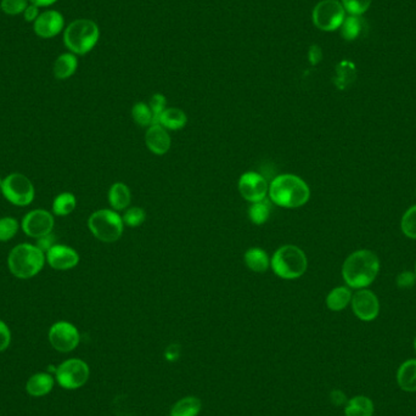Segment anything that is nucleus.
Segmentation results:
<instances>
[{"label":"nucleus","mask_w":416,"mask_h":416,"mask_svg":"<svg viewBox=\"0 0 416 416\" xmlns=\"http://www.w3.org/2000/svg\"><path fill=\"white\" fill-rule=\"evenodd\" d=\"M380 259L370 250H359L352 253L342 266V276L352 289H366L379 275Z\"/></svg>","instance_id":"f257e3e1"},{"label":"nucleus","mask_w":416,"mask_h":416,"mask_svg":"<svg viewBox=\"0 0 416 416\" xmlns=\"http://www.w3.org/2000/svg\"><path fill=\"white\" fill-rule=\"evenodd\" d=\"M268 194L276 206L299 208L309 201L310 189L295 174H281L271 182Z\"/></svg>","instance_id":"f03ea898"},{"label":"nucleus","mask_w":416,"mask_h":416,"mask_svg":"<svg viewBox=\"0 0 416 416\" xmlns=\"http://www.w3.org/2000/svg\"><path fill=\"white\" fill-rule=\"evenodd\" d=\"M45 261V253L42 252L36 245L20 243L11 250L8 257V266L11 274L16 278L31 279L42 271Z\"/></svg>","instance_id":"7ed1b4c3"},{"label":"nucleus","mask_w":416,"mask_h":416,"mask_svg":"<svg viewBox=\"0 0 416 416\" xmlns=\"http://www.w3.org/2000/svg\"><path fill=\"white\" fill-rule=\"evenodd\" d=\"M100 29L98 24L88 19L71 22L64 33V43L75 55H85L98 44Z\"/></svg>","instance_id":"20e7f679"},{"label":"nucleus","mask_w":416,"mask_h":416,"mask_svg":"<svg viewBox=\"0 0 416 416\" xmlns=\"http://www.w3.org/2000/svg\"><path fill=\"white\" fill-rule=\"evenodd\" d=\"M271 267L276 276L286 280H294L306 273L308 259L301 248L295 245H285L273 254Z\"/></svg>","instance_id":"39448f33"},{"label":"nucleus","mask_w":416,"mask_h":416,"mask_svg":"<svg viewBox=\"0 0 416 416\" xmlns=\"http://www.w3.org/2000/svg\"><path fill=\"white\" fill-rule=\"evenodd\" d=\"M92 234L103 243H115L121 238L124 223L117 212L111 210H99L94 212L88 220Z\"/></svg>","instance_id":"423d86ee"},{"label":"nucleus","mask_w":416,"mask_h":416,"mask_svg":"<svg viewBox=\"0 0 416 416\" xmlns=\"http://www.w3.org/2000/svg\"><path fill=\"white\" fill-rule=\"evenodd\" d=\"M346 19V11L338 0H322L314 6L312 20L317 29L333 32L341 27Z\"/></svg>","instance_id":"0eeeda50"},{"label":"nucleus","mask_w":416,"mask_h":416,"mask_svg":"<svg viewBox=\"0 0 416 416\" xmlns=\"http://www.w3.org/2000/svg\"><path fill=\"white\" fill-rule=\"evenodd\" d=\"M0 190L5 199L15 206L24 207L31 205L34 199V187L26 175L13 173L3 179Z\"/></svg>","instance_id":"6e6552de"},{"label":"nucleus","mask_w":416,"mask_h":416,"mask_svg":"<svg viewBox=\"0 0 416 416\" xmlns=\"http://www.w3.org/2000/svg\"><path fill=\"white\" fill-rule=\"evenodd\" d=\"M89 366L82 359H69L57 369V380L61 387L77 389L89 379Z\"/></svg>","instance_id":"1a4fd4ad"},{"label":"nucleus","mask_w":416,"mask_h":416,"mask_svg":"<svg viewBox=\"0 0 416 416\" xmlns=\"http://www.w3.org/2000/svg\"><path fill=\"white\" fill-rule=\"evenodd\" d=\"M49 341L57 351L67 353L80 345V331L73 324L59 322L49 330Z\"/></svg>","instance_id":"9d476101"},{"label":"nucleus","mask_w":416,"mask_h":416,"mask_svg":"<svg viewBox=\"0 0 416 416\" xmlns=\"http://www.w3.org/2000/svg\"><path fill=\"white\" fill-rule=\"evenodd\" d=\"M238 192L248 202L263 201L269 192L267 179L257 172H246L238 179Z\"/></svg>","instance_id":"9b49d317"},{"label":"nucleus","mask_w":416,"mask_h":416,"mask_svg":"<svg viewBox=\"0 0 416 416\" xmlns=\"http://www.w3.org/2000/svg\"><path fill=\"white\" fill-rule=\"evenodd\" d=\"M351 303L353 313L361 322H373L379 317V299L373 291L360 289L352 296Z\"/></svg>","instance_id":"f8f14e48"},{"label":"nucleus","mask_w":416,"mask_h":416,"mask_svg":"<svg viewBox=\"0 0 416 416\" xmlns=\"http://www.w3.org/2000/svg\"><path fill=\"white\" fill-rule=\"evenodd\" d=\"M54 217L45 210H33L24 215L21 228L29 238H38L52 233Z\"/></svg>","instance_id":"ddd939ff"},{"label":"nucleus","mask_w":416,"mask_h":416,"mask_svg":"<svg viewBox=\"0 0 416 416\" xmlns=\"http://www.w3.org/2000/svg\"><path fill=\"white\" fill-rule=\"evenodd\" d=\"M64 26H65L64 16L55 10H48L38 16V19L33 24V29L38 37L48 39V38L57 37L64 29Z\"/></svg>","instance_id":"4468645a"},{"label":"nucleus","mask_w":416,"mask_h":416,"mask_svg":"<svg viewBox=\"0 0 416 416\" xmlns=\"http://www.w3.org/2000/svg\"><path fill=\"white\" fill-rule=\"evenodd\" d=\"M48 264L57 271H69L80 263V256L73 248L65 245H54L47 253Z\"/></svg>","instance_id":"2eb2a0df"},{"label":"nucleus","mask_w":416,"mask_h":416,"mask_svg":"<svg viewBox=\"0 0 416 416\" xmlns=\"http://www.w3.org/2000/svg\"><path fill=\"white\" fill-rule=\"evenodd\" d=\"M145 143L148 149L155 155L167 154L172 144L168 131L161 124H152L148 128Z\"/></svg>","instance_id":"dca6fc26"},{"label":"nucleus","mask_w":416,"mask_h":416,"mask_svg":"<svg viewBox=\"0 0 416 416\" xmlns=\"http://www.w3.org/2000/svg\"><path fill=\"white\" fill-rule=\"evenodd\" d=\"M397 384L404 392H416V359L407 360L399 366Z\"/></svg>","instance_id":"f3484780"},{"label":"nucleus","mask_w":416,"mask_h":416,"mask_svg":"<svg viewBox=\"0 0 416 416\" xmlns=\"http://www.w3.org/2000/svg\"><path fill=\"white\" fill-rule=\"evenodd\" d=\"M131 194L129 187L123 182H115L108 190V202L113 210H122L131 205Z\"/></svg>","instance_id":"a211bd4d"},{"label":"nucleus","mask_w":416,"mask_h":416,"mask_svg":"<svg viewBox=\"0 0 416 416\" xmlns=\"http://www.w3.org/2000/svg\"><path fill=\"white\" fill-rule=\"evenodd\" d=\"M77 67H78V60L75 54L66 52L57 57L52 71L57 80H67L75 75Z\"/></svg>","instance_id":"6ab92c4d"},{"label":"nucleus","mask_w":416,"mask_h":416,"mask_svg":"<svg viewBox=\"0 0 416 416\" xmlns=\"http://www.w3.org/2000/svg\"><path fill=\"white\" fill-rule=\"evenodd\" d=\"M356 65L352 61L343 60L336 66V75L333 83L337 89L345 90L356 80Z\"/></svg>","instance_id":"aec40b11"},{"label":"nucleus","mask_w":416,"mask_h":416,"mask_svg":"<svg viewBox=\"0 0 416 416\" xmlns=\"http://www.w3.org/2000/svg\"><path fill=\"white\" fill-rule=\"evenodd\" d=\"M374 403L366 396H356L351 398L345 406L346 416H373Z\"/></svg>","instance_id":"412c9836"},{"label":"nucleus","mask_w":416,"mask_h":416,"mask_svg":"<svg viewBox=\"0 0 416 416\" xmlns=\"http://www.w3.org/2000/svg\"><path fill=\"white\" fill-rule=\"evenodd\" d=\"M187 113L179 108H166L161 115L159 124L166 128L167 131H179L187 126Z\"/></svg>","instance_id":"4be33fe9"},{"label":"nucleus","mask_w":416,"mask_h":416,"mask_svg":"<svg viewBox=\"0 0 416 416\" xmlns=\"http://www.w3.org/2000/svg\"><path fill=\"white\" fill-rule=\"evenodd\" d=\"M352 291L347 286H338L333 290L330 291V294L327 297V308L332 312H341L347 308V306L351 303Z\"/></svg>","instance_id":"5701e85b"},{"label":"nucleus","mask_w":416,"mask_h":416,"mask_svg":"<svg viewBox=\"0 0 416 416\" xmlns=\"http://www.w3.org/2000/svg\"><path fill=\"white\" fill-rule=\"evenodd\" d=\"M245 263L248 269L256 271V273H264L268 271L271 266L268 253L259 248H250L245 253Z\"/></svg>","instance_id":"b1692460"},{"label":"nucleus","mask_w":416,"mask_h":416,"mask_svg":"<svg viewBox=\"0 0 416 416\" xmlns=\"http://www.w3.org/2000/svg\"><path fill=\"white\" fill-rule=\"evenodd\" d=\"M54 387V379L49 374L33 375L26 385L27 392L33 397H43L52 391Z\"/></svg>","instance_id":"393cba45"},{"label":"nucleus","mask_w":416,"mask_h":416,"mask_svg":"<svg viewBox=\"0 0 416 416\" xmlns=\"http://www.w3.org/2000/svg\"><path fill=\"white\" fill-rule=\"evenodd\" d=\"M202 403L199 398L184 397L171 409V416H197L201 412Z\"/></svg>","instance_id":"a878e982"},{"label":"nucleus","mask_w":416,"mask_h":416,"mask_svg":"<svg viewBox=\"0 0 416 416\" xmlns=\"http://www.w3.org/2000/svg\"><path fill=\"white\" fill-rule=\"evenodd\" d=\"M340 29H341V34L343 39H346L348 42H353L363 32V29H364V20H363L361 16L348 15V16H346V19L343 21V24H342Z\"/></svg>","instance_id":"bb28decb"},{"label":"nucleus","mask_w":416,"mask_h":416,"mask_svg":"<svg viewBox=\"0 0 416 416\" xmlns=\"http://www.w3.org/2000/svg\"><path fill=\"white\" fill-rule=\"evenodd\" d=\"M77 206V200L73 194L62 192L52 202V212L57 215H67L72 213Z\"/></svg>","instance_id":"cd10ccee"},{"label":"nucleus","mask_w":416,"mask_h":416,"mask_svg":"<svg viewBox=\"0 0 416 416\" xmlns=\"http://www.w3.org/2000/svg\"><path fill=\"white\" fill-rule=\"evenodd\" d=\"M269 215H271V206L264 200L254 202L248 210V217L253 224H264L269 220Z\"/></svg>","instance_id":"c85d7f7f"},{"label":"nucleus","mask_w":416,"mask_h":416,"mask_svg":"<svg viewBox=\"0 0 416 416\" xmlns=\"http://www.w3.org/2000/svg\"><path fill=\"white\" fill-rule=\"evenodd\" d=\"M131 117L136 124L141 127L152 126L154 116L150 108L149 103H136L131 108Z\"/></svg>","instance_id":"c756f323"},{"label":"nucleus","mask_w":416,"mask_h":416,"mask_svg":"<svg viewBox=\"0 0 416 416\" xmlns=\"http://www.w3.org/2000/svg\"><path fill=\"white\" fill-rule=\"evenodd\" d=\"M19 231V222L13 217L0 218V243H6Z\"/></svg>","instance_id":"7c9ffc66"},{"label":"nucleus","mask_w":416,"mask_h":416,"mask_svg":"<svg viewBox=\"0 0 416 416\" xmlns=\"http://www.w3.org/2000/svg\"><path fill=\"white\" fill-rule=\"evenodd\" d=\"M401 228L403 234L407 238L416 240V205L408 208L407 212L403 215Z\"/></svg>","instance_id":"2f4dec72"},{"label":"nucleus","mask_w":416,"mask_h":416,"mask_svg":"<svg viewBox=\"0 0 416 416\" xmlns=\"http://www.w3.org/2000/svg\"><path fill=\"white\" fill-rule=\"evenodd\" d=\"M373 0H341L342 6L348 15L361 16L369 10Z\"/></svg>","instance_id":"473e14b6"},{"label":"nucleus","mask_w":416,"mask_h":416,"mask_svg":"<svg viewBox=\"0 0 416 416\" xmlns=\"http://www.w3.org/2000/svg\"><path fill=\"white\" fill-rule=\"evenodd\" d=\"M146 213L145 210L141 208V207H131L126 210V213L122 217L123 223L131 227V228H136L139 225L143 224L145 222Z\"/></svg>","instance_id":"72a5a7b5"},{"label":"nucleus","mask_w":416,"mask_h":416,"mask_svg":"<svg viewBox=\"0 0 416 416\" xmlns=\"http://www.w3.org/2000/svg\"><path fill=\"white\" fill-rule=\"evenodd\" d=\"M149 106L151 108V111H152V116H154L152 124H159L161 115L167 108H166L167 106V100L164 98V95H162V94H154L151 96V99H150Z\"/></svg>","instance_id":"f704fd0d"},{"label":"nucleus","mask_w":416,"mask_h":416,"mask_svg":"<svg viewBox=\"0 0 416 416\" xmlns=\"http://www.w3.org/2000/svg\"><path fill=\"white\" fill-rule=\"evenodd\" d=\"M29 6L27 0H1L0 8L5 14L14 15L24 14V10Z\"/></svg>","instance_id":"c9c22d12"},{"label":"nucleus","mask_w":416,"mask_h":416,"mask_svg":"<svg viewBox=\"0 0 416 416\" xmlns=\"http://www.w3.org/2000/svg\"><path fill=\"white\" fill-rule=\"evenodd\" d=\"M415 282L416 274L413 271H402L397 276V285L401 289H412L413 286L415 285Z\"/></svg>","instance_id":"e433bc0d"},{"label":"nucleus","mask_w":416,"mask_h":416,"mask_svg":"<svg viewBox=\"0 0 416 416\" xmlns=\"http://www.w3.org/2000/svg\"><path fill=\"white\" fill-rule=\"evenodd\" d=\"M57 241V238H55V235L50 233V234L44 235V236H41V238H37V243H36V246H37L42 252L47 253L50 248L54 246V245H57L55 243Z\"/></svg>","instance_id":"4c0bfd02"},{"label":"nucleus","mask_w":416,"mask_h":416,"mask_svg":"<svg viewBox=\"0 0 416 416\" xmlns=\"http://www.w3.org/2000/svg\"><path fill=\"white\" fill-rule=\"evenodd\" d=\"M11 342V332L8 325L0 320V352H4Z\"/></svg>","instance_id":"58836bf2"},{"label":"nucleus","mask_w":416,"mask_h":416,"mask_svg":"<svg viewBox=\"0 0 416 416\" xmlns=\"http://www.w3.org/2000/svg\"><path fill=\"white\" fill-rule=\"evenodd\" d=\"M323 59V50L319 45H312L308 50V60L312 65H318L319 62Z\"/></svg>","instance_id":"ea45409f"},{"label":"nucleus","mask_w":416,"mask_h":416,"mask_svg":"<svg viewBox=\"0 0 416 416\" xmlns=\"http://www.w3.org/2000/svg\"><path fill=\"white\" fill-rule=\"evenodd\" d=\"M330 399H331L332 404L336 407H342L346 406L348 399H347L346 394L342 392L341 389H335L332 391L330 394Z\"/></svg>","instance_id":"a19ab883"},{"label":"nucleus","mask_w":416,"mask_h":416,"mask_svg":"<svg viewBox=\"0 0 416 416\" xmlns=\"http://www.w3.org/2000/svg\"><path fill=\"white\" fill-rule=\"evenodd\" d=\"M39 15L41 14H39L38 6L33 4L29 5L24 11V17L27 22H34L38 19Z\"/></svg>","instance_id":"79ce46f5"},{"label":"nucleus","mask_w":416,"mask_h":416,"mask_svg":"<svg viewBox=\"0 0 416 416\" xmlns=\"http://www.w3.org/2000/svg\"><path fill=\"white\" fill-rule=\"evenodd\" d=\"M31 4L36 5L38 8H44V6H50L55 4L57 0H29Z\"/></svg>","instance_id":"37998d69"},{"label":"nucleus","mask_w":416,"mask_h":416,"mask_svg":"<svg viewBox=\"0 0 416 416\" xmlns=\"http://www.w3.org/2000/svg\"><path fill=\"white\" fill-rule=\"evenodd\" d=\"M414 350H415V352H416V337H415V340H414Z\"/></svg>","instance_id":"c03bdc74"},{"label":"nucleus","mask_w":416,"mask_h":416,"mask_svg":"<svg viewBox=\"0 0 416 416\" xmlns=\"http://www.w3.org/2000/svg\"><path fill=\"white\" fill-rule=\"evenodd\" d=\"M1 182H3V179L0 178V187H1Z\"/></svg>","instance_id":"a18cd8bd"},{"label":"nucleus","mask_w":416,"mask_h":416,"mask_svg":"<svg viewBox=\"0 0 416 416\" xmlns=\"http://www.w3.org/2000/svg\"><path fill=\"white\" fill-rule=\"evenodd\" d=\"M415 274H416V263H415Z\"/></svg>","instance_id":"49530a36"}]
</instances>
